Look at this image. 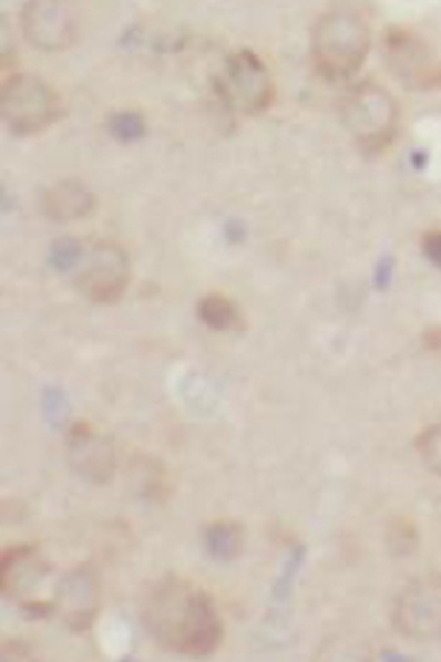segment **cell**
<instances>
[{
	"mask_svg": "<svg viewBox=\"0 0 441 662\" xmlns=\"http://www.w3.org/2000/svg\"><path fill=\"white\" fill-rule=\"evenodd\" d=\"M24 38L42 51H60L73 42L78 18L71 4L35 0L22 7L20 15Z\"/></svg>",
	"mask_w": 441,
	"mask_h": 662,
	"instance_id": "cell-8",
	"label": "cell"
},
{
	"mask_svg": "<svg viewBox=\"0 0 441 662\" xmlns=\"http://www.w3.org/2000/svg\"><path fill=\"white\" fill-rule=\"evenodd\" d=\"M384 58L391 71L411 89H441V60L411 29L391 27L384 33Z\"/></svg>",
	"mask_w": 441,
	"mask_h": 662,
	"instance_id": "cell-6",
	"label": "cell"
},
{
	"mask_svg": "<svg viewBox=\"0 0 441 662\" xmlns=\"http://www.w3.org/2000/svg\"><path fill=\"white\" fill-rule=\"evenodd\" d=\"M424 344H427L429 349H433V351H440L441 325H435V328H429V330L424 331Z\"/></svg>",
	"mask_w": 441,
	"mask_h": 662,
	"instance_id": "cell-22",
	"label": "cell"
},
{
	"mask_svg": "<svg viewBox=\"0 0 441 662\" xmlns=\"http://www.w3.org/2000/svg\"><path fill=\"white\" fill-rule=\"evenodd\" d=\"M418 446H420L422 459L429 464V468L441 475V422L440 424H433L431 428H427L420 435Z\"/></svg>",
	"mask_w": 441,
	"mask_h": 662,
	"instance_id": "cell-18",
	"label": "cell"
},
{
	"mask_svg": "<svg viewBox=\"0 0 441 662\" xmlns=\"http://www.w3.org/2000/svg\"><path fill=\"white\" fill-rule=\"evenodd\" d=\"M427 153H413V162H416V166H418V170L422 168V166H427V157H424Z\"/></svg>",
	"mask_w": 441,
	"mask_h": 662,
	"instance_id": "cell-23",
	"label": "cell"
},
{
	"mask_svg": "<svg viewBox=\"0 0 441 662\" xmlns=\"http://www.w3.org/2000/svg\"><path fill=\"white\" fill-rule=\"evenodd\" d=\"M199 319L211 330L227 331L238 323V312L229 299L211 294L199 303Z\"/></svg>",
	"mask_w": 441,
	"mask_h": 662,
	"instance_id": "cell-15",
	"label": "cell"
},
{
	"mask_svg": "<svg viewBox=\"0 0 441 662\" xmlns=\"http://www.w3.org/2000/svg\"><path fill=\"white\" fill-rule=\"evenodd\" d=\"M44 215L53 221H73L86 217L93 206V193L80 182H62L44 195Z\"/></svg>",
	"mask_w": 441,
	"mask_h": 662,
	"instance_id": "cell-13",
	"label": "cell"
},
{
	"mask_svg": "<svg viewBox=\"0 0 441 662\" xmlns=\"http://www.w3.org/2000/svg\"><path fill=\"white\" fill-rule=\"evenodd\" d=\"M208 552L219 561H232L243 548V530L238 524L217 521L206 532Z\"/></svg>",
	"mask_w": 441,
	"mask_h": 662,
	"instance_id": "cell-14",
	"label": "cell"
},
{
	"mask_svg": "<svg viewBox=\"0 0 441 662\" xmlns=\"http://www.w3.org/2000/svg\"><path fill=\"white\" fill-rule=\"evenodd\" d=\"M109 131L113 133V137H117L120 142H135L144 135V117L140 113L133 111H122L111 115L109 120Z\"/></svg>",
	"mask_w": 441,
	"mask_h": 662,
	"instance_id": "cell-16",
	"label": "cell"
},
{
	"mask_svg": "<svg viewBox=\"0 0 441 662\" xmlns=\"http://www.w3.org/2000/svg\"><path fill=\"white\" fill-rule=\"evenodd\" d=\"M398 623L404 634L429 637L441 625V583L413 586L400 601Z\"/></svg>",
	"mask_w": 441,
	"mask_h": 662,
	"instance_id": "cell-12",
	"label": "cell"
},
{
	"mask_svg": "<svg viewBox=\"0 0 441 662\" xmlns=\"http://www.w3.org/2000/svg\"><path fill=\"white\" fill-rule=\"evenodd\" d=\"M69 457L73 470L93 484H106L115 473V451L111 442L86 424H78L71 431Z\"/></svg>",
	"mask_w": 441,
	"mask_h": 662,
	"instance_id": "cell-11",
	"label": "cell"
},
{
	"mask_svg": "<svg viewBox=\"0 0 441 662\" xmlns=\"http://www.w3.org/2000/svg\"><path fill=\"white\" fill-rule=\"evenodd\" d=\"M342 120L358 146L373 155L384 151L398 133V104L380 84L362 82L345 97Z\"/></svg>",
	"mask_w": 441,
	"mask_h": 662,
	"instance_id": "cell-3",
	"label": "cell"
},
{
	"mask_svg": "<svg viewBox=\"0 0 441 662\" xmlns=\"http://www.w3.org/2000/svg\"><path fill=\"white\" fill-rule=\"evenodd\" d=\"M0 111L13 135H33L55 120L58 97L44 80L20 73L2 84Z\"/></svg>",
	"mask_w": 441,
	"mask_h": 662,
	"instance_id": "cell-4",
	"label": "cell"
},
{
	"mask_svg": "<svg viewBox=\"0 0 441 662\" xmlns=\"http://www.w3.org/2000/svg\"><path fill=\"white\" fill-rule=\"evenodd\" d=\"M391 277H393V259H384L376 272L378 290H387L391 286Z\"/></svg>",
	"mask_w": 441,
	"mask_h": 662,
	"instance_id": "cell-21",
	"label": "cell"
},
{
	"mask_svg": "<svg viewBox=\"0 0 441 662\" xmlns=\"http://www.w3.org/2000/svg\"><path fill=\"white\" fill-rule=\"evenodd\" d=\"M100 610V586L95 575L89 568H78L69 572L55 592L53 612L66 623L73 632H84L91 628Z\"/></svg>",
	"mask_w": 441,
	"mask_h": 662,
	"instance_id": "cell-10",
	"label": "cell"
},
{
	"mask_svg": "<svg viewBox=\"0 0 441 662\" xmlns=\"http://www.w3.org/2000/svg\"><path fill=\"white\" fill-rule=\"evenodd\" d=\"M148 634L168 652L208 656L219 650L223 623L213 597L182 577L160 579L142 603Z\"/></svg>",
	"mask_w": 441,
	"mask_h": 662,
	"instance_id": "cell-1",
	"label": "cell"
},
{
	"mask_svg": "<svg viewBox=\"0 0 441 662\" xmlns=\"http://www.w3.org/2000/svg\"><path fill=\"white\" fill-rule=\"evenodd\" d=\"M422 250L427 255V259L441 270V230L438 232H429L424 239H422Z\"/></svg>",
	"mask_w": 441,
	"mask_h": 662,
	"instance_id": "cell-20",
	"label": "cell"
},
{
	"mask_svg": "<svg viewBox=\"0 0 441 662\" xmlns=\"http://www.w3.org/2000/svg\"><path fill=\"white\" fill-rule=\"evenodd\" d=\"M217 91L229 108L247 115L265 111L274 97V84L267 66L254 51L247 49L227 60L225 71L217 80Z\"/></svg>",
	"mask_w": 441,
	"mask_h": 662,
	"instance_id": "cell-5",
	"label": "cell"
},
{
	"mask_svg": "<svg viewBox=\"0 0 441 662\" xmlns=\"http://www.w3.org/2000/svg\"><path fill=\"white\" fill-rule=\"evenodd\" d=\"M129 277L126 252L115 244H100L80 275V288L95 303H115L124 294Z\"/></svg>",
	"mask_w": 441,
	"mask_h": 662,
	"instance_id": "cell-9",
	"label": "cell"
},
{
	"mask_svg": "<svg viewBox=\"0 0 441 662\" xmlns=\"http://www.w3.org/2000/svg\"><path fill=\"white\" fill-rule=\"evenodd\" d=\"M82 257V248L75 239H58L51 246V266L58 272H69Z\"/></svg>",
	"mask_w": 441,
	"mask_h": 662,
	"instance_id": "cell-17",
	"label": "cell"
},
{
	"mask_svg": "<svg viewBox=\"0 0 441 662\" xmlns=\"http://www.w3.org/2000/svg\"><path fill=\"white\" fill-rule=\"evenodd\" d=\"M49 577V566L33 546H18L2 555L0 561V590L4 597L16 599L22 610L33 617L53 612V603L40 601V588Z\"/></svg>",
	"mask_w": 441,
	"mask_h": 662,
	"instance_id": "cell-7",
	"label": "cell"
},
{
	"mask_svg": "<svg viewBox=\"0 0 441 662\" xmlns=\"http://www.w3.org/2000/svg\"><path fill=\"white\" fill-rule=\"evenodd\" d=\"M389 541H391V548H398L396 550L398 555H409L418 546V537H416V530L411 524L396 526Z\"/></svg>",
	"mask_w": 441,
	"mask_h": 662,
	"instance_id": "cell-19",
	"label": "cell"
},
{
	"mask_svg": "<svg viewBox=\"0 0 441 662\" xmlns=\"http://www.w3.org/2000/svg\"><path fill=\"white\" fill-rule=\"evenodd\" d=\"M371 49L367 18L353 7H336L318 18L311 33V53L318 71L329 80L351 77Z\"/></svg>",
	"mask_w": 441,
	"mask_h": 662,
	"instance_id": "cell-2",
	"label": "cell"
}]
</instances>
